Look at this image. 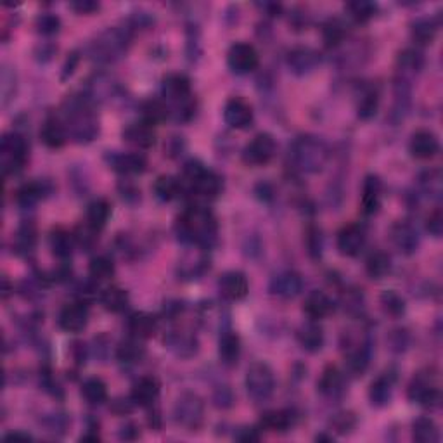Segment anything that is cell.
I'll use <instances>...</instances> for the list:
<instances>
[{"label":"cell","mask_w":443,"mask_h":443,"mask_svg":"<svg viewBox=\"0 0 443 443\" xmlns=\"http://www.w3.org/2000/svg\"><path fill=\"white\" fill-rule=\"evenodd\" d=\"M317 388H319V391L324 397L329 398L338 397L341 391H343V374H341L338 367L336 366L325 367L319 383H317Z\"/></svg>","instance_id":"1f68e13d"},{"label":"cell","mask_w":443,"mask_h":443,"mask_svg":"<svg viewBox=\"0 0 443 443\" xmlns=\"http://www.w3.org/2000/svg\"><path fill=\"white\" fill-rule=\"evenodd\" d=\"M332 428H335L338 433H348L352 428L355 426V417L352 413H341L336 414L331 421Z\"/></svg>","instance_id":"9f6ffc18"},{"label":"cell","mask_w":443,"mask_h":443,"mask_svg":"<svg viewBox=\"0 0 443 443\" xmlns=\"http://www.w3.org/2000/svg\"><path fill=\"white\" fill-rule=\"evenodd\" d=\"M37 245V229L31 222H25L14 237V249L18 254H28Z\"/></svg>","instance_id":"f35d334b"},{"label":"cell","mask_w":443,"mask_h":443,"mask_svg":"<svg viewBox=\"0 0 443 443\" xmlns=\"http://www.w3.org/2000/svg\"><path fill=\"white\" fill-rule=\"evenodd\" d=\"M47 194V187L44 182H28L23 184L16 192V201L21 206H31L40 201Z\"/></svg>","instance_id":"f6af8a7d"},{"label":"cell","mask_w":443,"mask_h":443,"mask_svg":"<svg viewBox=\"0 0 443 443\" xmlns=\"http://www.w3.org/2000/svg\"><path fill=\"white\" fill-rule=\"evenodd\" d=\"M111 167L121 175H137L146 170L147 162L139 152H121V155L111 156Z\"/></svg>","instance_id":"cb8c5ba5"},{"label":"cell","mask_w":443,"mask_h":443,"mask_svg":"<svg viewBox=\"0 0 443 443\" xmlns=\"http://www.w3.org/2000/svg\"><path fill=\"white\" fill-rule=\"evenodd\" d=\"M425 66V57L419 50L415 49H405L403 52H400L398 56V77L410 80V77L415 73H419Z\"/></svg>","instance_id":"e575fe53"},{"label":"cell","mask_w":443,"mask_h":443,"mask_svg":"<svg viewBox=\"0 0 443 443\" xmlns=\"http://www.w3.org/2000/svg\"><path fill=\"white\" fill-rule=\"evenodd\" d=\"M293 425H295L293 410H270L262 417V428L274 431V433H284Z\"/></svg>","instance_id":"d6a6232c"},{"label":"cell","mask_w":443,"mask_h":443,"mask_svg":"<svg viewBox=\"0 0 443 443\" xmlns=\"http://www.w3.org/2000/svg\"><path fill=\"white\" fill-rule=\"evenodd\" d=\"M277 152V144L270 133H258L242 151V162L249 167H264L272 162Z\"/></svg>","instance_id":"9c48e42d"},{"label":"cell","mask_w":443,"mask_h":443,"mask_svg":"<svg viewBox=\"0 0 443 443\" xmlns=\"http://www.w3.org/2000/svg\"><path fill=\"white\" fill-rule=\"evenodd\" d=\"M303 312L310 317V320H320L332 312V301L323 291H312L305 298Z\"/></svg>","instance_id":"f1b7e54d"},{"label":"cell","mask_w":443,"mask_h":443,"mask_svg":"<svg viewBox=\"0 0 443 443\" xmlns=\"http://www.w3.org/2000/svg\"><path fill=\"white\" fill-rule=\"evenodd\" d=\"M371 362V352L367 344H359V348L352 350L347 357V369L350 374L362 376Z\"/></svg>","instance_id":"7bdbcfd3"},{"label":"cell","mask_w":443,"mask_h":443,"mask_svg":"<svg viewBox=\"0 0 443 443\" xmlns=\"http://www.w3.org/2000/svg\"><path fill=\"white\" fill-rule=\"evenodd\" d=\"M0 156H2L4 174H18L25 167L28 158V144L25 137L18 132L6 133L0 144Z\"/></svg>","instance_id":"ba28073f"},{"label":"cell","mask_w":443,"mask_h":443,"mask_svg":"<svg viewBox=\"0 0 443 443\" xmlns=\"http://www.w3.org/2000/svg\"><path fill=\"white\" fill-rule=\"evenodd\" d=\"M218 289H220V295L229 301H239L242 298H246L249 291V282L248 277L245 276L239 270H230L225 272L218 281Z\"/></svg>","instance_id":"2e32d148"},{"label":"cell","mask_w":443,"mask_h":443,"mask_svg":"<svg viewBox=\"0 0 443 443\" xmlns=\"http://www.w3.org/2000/svg\"><path fill=\"white\" fill-rule=\"evenodd\" d=\"M344 35H347V30H344V25L340 19H329V21L324 23L323 38L327 47L340 45L343 42Z\"/></svg>","instance_id":"f5cc1de1"},{"label":"cell","mask_w":443,"mask_h":443,"mask_svg":"<svg viewBox=\"0 0 443 443\" xmlns=\"http://www.w3.org/2000/svg\"><path fill=\"white\" fill-rule=\"evenodd\" d=\"M301 289H303V281H301L300 274L291 272V270L279 274L270 282V293L274 296L284 298V300H291V298L298 296Z\"/></svg>","instance_id":"ac0fdd59"},{"label":"cell","mask_w":443,"mask_h":443,"mask_svg":"<svg viewBox=\"0 0 443 443\" xmlns=\"http://www.w3.org/2000/svg\"><path fill=\"white\" fill-rule=\"evenodd\" d=\"M74 242H77V239H74L73 234L61 229V227L54 229L52 234H50V249L61 260H66V258L72 257Z\"/></svg>","instance_id":"d590c367"},{"label":"cell","mask_w":443,"mask_h":443,"mask_svg":"<svg viewBox=\"0 0 443 443\" xmlns=\"http://www.w3.org/2000/svg\"><path fill=\"white\" fill-rule=\"evenodd\" d=\"M140 113H142V121H146L147 125L155 127V125L162 123V121L168 118V115H170V109H168V106L164 104L163 101L149 99L142 104V108H140Z\"/></svg>","instance_id":"b9f144b4"},{"label":"cell","mask_w":443,"mask_h":443,"mask_svg":"<svg viewBox=\"0 0 443 443\" xmlns=\"http://www.w3.org/2000/svg\"><path fill=\"white\" fill-rule=\"evenodd\" d=\"M182 192V184L179 182L175 177H170V175H162V177L156 179L155 182V194L158 196V199L168 203L177 199Z\"/></svg>","instance_id":"ee69618b"},{"label":"cell","mask_w":443,"mask_h":443,"mask_svg":"<svg viewBox=\"0 0 443 443\" xmlns=\"http://www.w3.org/2000/svg\"><path fill=\"white\" fill-rule=\"evenodd\" d=\"M14 438H23V440H30L31 437H30V434H26V433H18V431L6 434V440H14Z\"/></svg>","instance_id":"03108f58"},{"label":"cell","mask_w":443,"mask_h":443,"mask_svg":"<svg viewBox=\"0 0 443 443\" xmlns=\"http://www.w3.org/2000/svg\"><path fill=\"white\" fill-rule=\"evenodd\" d=\"M159 397V383L156 378L144 376L133 384L130 400L139 407H151Z\"/></svg>","instance_id":"44dd1931"},{"label":"cell","mask_w":443,"mask_h":443,"mask_svg":"<svg viewBox=\"0 0 443 443\" xmlns=\"http://www.w3.org/2000/svg\"><path fill=\"white\" fill-rule=\"evenodd\" d=\"M421 189L430 196V198L438 199L442 196V174L440 170H428L419 177Z\"/></svg>","instance_id":"db71d44e"},{"label":"cell","mask_w":443,"mask_h":443,"mask_svg":"<svg viewBox=\"0 0 443 443\" xmlns=\"http://www.w3.org/2000/svg\"><path fill=\"white\" fill-rule=\"evenodd\" d=\"M437 30H438V25L433 21V19L421 18L413 25L410 35H413V40L417 45H430V44H433L434 37H437Z\"/></svg>","instance_id":"ab89813d"},{"label":"cell","mask_w":443,"mask_h":443,"mask_svg":"<svg viewBox=\"0 0 443 443\" xmlns=\"http://www.w3.org/2000/svg\"><path fill=\"white\" fill-rule=\"evenodd\" d=\"M130 40V28H108L90 44V56L101 65H111L127 54Z\"/></svg>","instance_id":"277c9868"},{"label":"cell","mask_w":443,"mask_h":443,"mask_svg":"<svg viewBox=\"0 0 443 443\" xmlns=\"http://www.w3.org/2000/svg\"><path fill=\"white\" fill-rule=\"evenodd\" d=\"M413 438L417 443H438L440 442V431L437 422L431 417H419L413 425Z\"/></svg>","instance_id":"8d00e7d4"},{"label":"cell","mask_w":443,"mask_h":443,"mask_svg":"<svg viewBox=\"0 0 443 443\" xmlns=\"http://www.w3.org/2000/svg\"><path fill=\"white\" fill-rule=\"evenodd\" d=\"M376 9H378V6H376L374 2H369V0H355V2L347 4L348 14H350L357 23L369 21L372 16L376 14Z\"/></svg>","instance_id":"816d5d0a"},{"label":"cell","mask_w":443,"mask_h":443,"mask_svg":"<svg viewBox=\"0 0 443 443\" xmlns=\"http://www.w3.org/2000/svg\"><path fill=\"white\" fill-rule=\"evenodd\" d=\"M96 234H97V230H94L92 227H89L87 223H85V227H80V229L77 230L74 239H77L82 246L89 248V246H92L94 242H96V239H97Z\"/></svg>","instance_id":"680465c9"},{"label":"cell","mask_w":443,"mask_h":443,"mask_svg":"<svg viewBox=\"0 0 443 443\" xmlns=\"http://www.w3.org/2000/svg\"><path fill=\"white\" fill-rule=\"evenodd\" d=\"M62 115L68 135L73 137L74 142L87 144L99 135V121L94 115L87 96H72L66 99L62 104Z\"/></svg>","instance_id":"7a4b0ae2"},{"label":"cell","mask_w":443,"mask_h":443,"mask_svg":"<svg viewBox=\"0 0 443 443\" xmlns=\"http://www.w3.org/2000/svg\"><path fill=\"white\" fill-rule=\"evenodd\" d=\"M66 139H68V130L57 118H49L42 125L40 140L47 147L60 149L66 144Z\"/></svg>","instance_id":"83f0119b"},{"label":"cell","mask_w":443,"mask_h":443,"mask_svg":"<svg viewBox=\"0 0 443 443\" xmlns=\"http://www.w3.org/2000/svg\"><path fill=\"white\" fill-rule=\"evenodd\" d=\"M426 230L434 237H440L443 232V215L442 210H434L433 213H430V217L426 218Z\"/></svg>","instance_id":"6f0895ef"},{"label":"cell","mask_w":443,"mask_h":443,"mask_svg":"<svg viewBox=\"0 0 443 443\" xmlns=\"http://www.w3.org/2000/svg\"><path fill=\"white\" fill-rule=\"evenodd\" d=\"M164 343H167V347L170 348L175 355L182 357V359H189V357L196 355V352H198V347H199L196 336L187 335V332H182V331L170 332L168 338L164 340Z\"/></svg>","instance_id":"4316f807"},{"label":"cell","mask_w":443,"mask_h":443,"mask_svg":"<svg viewBox=\"0 0 443 443\" xmlns=\"http://www.w3.org/2000/svg\"><path fill=\"white\" fill-rule=\"evenodd\" d=\"M123 139L140 149H147V147L155 146V142H156L155 130H152L151 125H147L146 121H139V123L128 125V127L123 130Z\"/></svg>","instance_id":"484cf974"},{"label":"cell","mask_w":443,"mask_h":443,"mask_svg":"<svg viewBox=\"0 0 443 443\" xmlns=\"http://www.w3.org/2000/svg\"><path fill=\"white\" fill-rule=\"evenodd\" d=\"M223 120L230 128L245 130L253 121V108L242 97H232L223 108Z\"/></svg>","instance_id":"5bb4252c"},{"label":"cell","mask_w":443,"mask_h":443,"mask_svg":"<svg viewBox=\"0 0 443 443\" xmlns=\"http://www.w3.org/2000/svg\"><path fill=\"white\" fill-rule=\"evenodd\" d=\"M82 395L90 405H101L108 400V386L101 378H89L82 384Z\"/></svg>","instance_id":"60d3db41"},{"label":"cell","mask_w":443,"mask_h":443,"mask_svg":"<svg viewBox=\"0 0 443 443\" xmlns=\"http://www.w3.org/2000/svg\"><path fill=\"white\" fill-rule=\"evenodd\" d=\"M109 215H111V205L106 199H96L89 205L87 210V225L92 227L94 230L99 232L101 229L108 223Z\"/></svg>","instance_id":"74e56055"},{"label":"cell","mask_w":443,"mask_h":443,"mask_svg":"<svg viewBox=\"0 0 443 443\" xmlns=\"http://www.w3.org/2000/svg\"><path fill=\"white\" fill-rule=\"evenodd\" d=\"M391 242L395 245V248L403 254H413L419 246V236L417 230L414 229L410 223L407 222H397L390 230Z\"/></svg>","instance_id":"d6986e66"},{"label":"cell","mask_w":443,"mask_h":443,"mask_svg":"<svg viewBox=\"0 0 443 443\" xmlns=\"http://www.w3.org/2000/svg\"><path fill=\"white\" fill-rule=\"evenodd\" d=\"M218 355L225 366H236L241 357V338L236 332H223L218 341Z\"/></svg>","instance_id":"4dcf8cb0"},{"label":"cell","mask_w":443,"mask_h":443,"mask_svg":"<svg viewBox=\"0 0 443 443\" xmlns=\"http://www.w3.org/2000/svg\"><path fill=\"white\" fill-rule=\"evenodd\" d=\"M293 167L301 174H319L329 159V149L323 139L315 135H301L289 149Z\"/></svg>","instance_id":"3957f363"},{"label":"cell","mask_w":443,"mask_h":443,"mask_svg":"<svg viewBox=\"0 0 443 443\" xmlns=\"http://www.w3.org/2000/svg\"><path fill=\"white\" fill-rule=\"evenodd\" d=\"M246 391L254 403H264L274 395L276 376L272 367L265 362H253L246 371Z\"/></svg>","instance_id":"5b68a950"},{"label":"cell","mask_w":443,"mask_h":443,"mask_svg":"<svg viewBox=\"0 0 443 443\" xmlns=\"http://www.w3.org/2000/svg\"><path fill=\"white\" fill-rule=\"evenodd\" d=\"M163 96L177 109L187 108L191 101V80L182 73H170L163 78Z\"/></svg>","instance_id":"7c38bea8"},{"label":"cell","mask_w":443,"mask_h":443,"mask_svg":"<svg viewBox=\"0 0 443 443\" xmlns=\"http://www.w3.org/2000/svg\"><path fill=\"white\" fill-rule=\"evenodd\" d=\"M336 245H338L340 253L344 254V257H357L366 246V232H364L360 225L350 223V225L343 227L340 230Z\"/></svg>","instance_id":"e0dca14e"},{"label":"cell","mask_w":443,"mask_h":443,"mask_svg":"<svg viewBox=\"0 0 443 443\" xmlns=\"http://www.w3.org/2000/svg\"><path fill=\"white\" fill-rule=\"evenodd\" d=\"M175 422L186 431H198L205 422V402L198 393L186 391L174 405Z\"/></svg>","instance_id":"8992f818"},{"label":"cell","mask_w":443,"mask_h":443,"mask_svg":"<svg viewBox=\"0 0 443 443\" xmlns=\"http://www.w3.org/2000/svg\"><path fill=\"white\" fill-rule=\"evenodd\" d=\"M379 301H381V308L383 312L386 313V315L393 317V319H398V317H402L403 313H405V300H403L402 295H398L395 289H388V291H384L381 298H379Z\"/></svg>","instance_id":"c3c4849f"},{"label":"cell","mask_w":443,"mask_h":443,"mask_svg":"<svg viewBox=\"0 0 443 443\" xmlns=\"http://www.w3.org/2000/svg\"><path fill=\"white\" fill-rule=\"evenodd\" d=\"M410 155L415 159H431L437 156L438 149H440V142H438L437 135L430 130H417L413 135L409 144Z\"/></svg>","instance_id":"ffe728a7"},{"label":"cell","mask_w":443,"mask_h":443,"mask_svg":"<svg viewBox=\"0 0 443 443\" xmlns=\"http://www.w3.org/2000/svg\"><path fill=\"white\" fill-rule=\"evenodd\" d=\"M89 272L94 281H108L115 274V264L108 257H96L90 262Z\"/></svg>","instance_id":"f907efd6"},{"label":"cell","mask_w":443,"mask_h":443,"mask_svg":"<svg viewBox=\"0 0 443 443\" xmlns=\"http://www.w3.org/2000/svg\"><path fill=\"white\" fill-rule=\"evenodd\" d=\"M69 9H73L77 14H94L99 11V2L94 0H77V2L69 4Z\"/></svg>","instance_id":"91938a15"},{"label":"cell","mask_w":443,"mask_h":443,"mask_svg":"<svg viewBox=\"0 0 443 443\" xmlns=\"http://www.w3.org/2000/svg\"><path fill=\"white\" fill-rule=\"evenodd\" d=\"M379 108V94L374 89H367L357 106V115L360 120H371Z\"/></svg>","instance_id":"681fc988"},{"label":"cell","mask_w":443,"mask_h":443,"mask_svg":"<svg viewBox=\"0 0 443 443\" xmlns=\"http://www.w3.org/2000/svg\"><path fill=\"white\" fill-rule=\"evenodd\" d=\"M381 196H383V184L379 177L376 175H369L364 182L362 189V211L366 215H374L381 206Z\"/></svg>","instance_id":"d4e9b609"},{"label":"cell","mask_w":443,"mask_h":443,"mask_svg":"<svg viewBox=\"0 0 443 443\" xmlns=\"http://www.w3.org/2000/svg\"><path fill=\"white\" fill-rule=\"evenodd\" d=\"M286 62H288L291 73H295L296 77H307L319 68L320 54L312 47H295L293 50H289Z\"/></svg>","instance_id":"4fadbf2b"},{"label":"cell","mask_w":443,"mask_h":443,"mask_svg":"<svg viewBox=\"0 0 443 443\" xmlns=\"http://www.w3.org/2000/svg\"><path fill=\"white\" fill-rule=\"evenodd\" d=\"M324 331L315 320H310L308 324L301 325L298 331V341H300L301 348H305L310 354H315L324 347Z\"/></svg>","instance_id":"f546056e"},{"label":"cell","mask_w":443,"mask_h":443,"mask_svg":"<svg viewBox=\"0 0 443 443\" xmlns=\"http://www.w3.org/2000/svg\"><path fill=\"white\" fill-rule=\"evenodd\" d=\"M60 327L66 332H77L84 331L89 324V308L84 301H78V303H69L62 308L60 313Z\"/></svg>","instance_id":"9a60e30c"},{"label":"cell","mask_w":443,"mask_h":443,"mask_svg":"<svg viewBox=\"0 0 443 443\" xmlns=\"http://www.w3.org/2000/svg\"><path fill=\"white\" fill-rule=\"evenodd\" d=\"M409 398L413 402H417L419 405L426 407V409H434L440 405V390L438 384L433 381L430 374H417L409 384Z\"/></svg>","instance_id":"30bf717a"},{"label":"cell","mask_w":443,"mask_h":443,"mask_svg":"<svg viewBox=\"0 0 443 443\" xmlns=\"http://www.w3.org/2000/svg\"><path fill=\"white\" fill-rule=\"evenodd\" d=\"M227 65L236 74H248L260 65V56L252 44L237 42L227 52Z\"/></svg>","instance_id":"8fae6325"},{"label":"cell","mask_w":443,"mask_h":443,"mask_svg":"<svg viewBox=\"0 0 443 443\" xmlns=\"http://www.w3.org/2000/svg\"><path fill=\"white\" fill-rule=\"evenodd\" d=\"M101 305L106 308L108 312L113 313H120L123 312L125 308L130 303V296L125 289L118 288V286H111V288H106L103 293H101Z\"/></svg>","instance_id":"836d02e7"},{"label":"cell","mask_w":443,"mask_h":443,"mask_svg":"<svg viewBox=\"0 0 443 443\" xmlns=\"http://www.w3.org/2000/svg\"><path fill=\"white\" fill-rule=\"evenodd\" d=\"M144 355H146V348L139 343V340L133 338V336L130 340L123 341L118 347V350H116V357H118L120 362L127 364V366L140 362Z\"/></svg>","instance_id":"bcb514c9"},{"label":"cell","mask_w":443,"mask_h":443,"mask_svg":"<svg viewBox=\"0 0 443 443\" xmlns=\"http://www.w3.org/2000/svg\"><path fill=\"white\" fill-rule=\"evenodd\" d=\"M127 329L128 332L137 340H147L152 338L156 335V329H158V320L156 317H152L151 313L146 312H135L128 317L127 320Z\"/></svg>","instance_id":"7402d4cb"},{"label":"cell","mask_w":443,"mask_h":443,"mask_svg":"<svg viewBox=\"0 0 443 443\" xmlns=\"http://www.w3.org/2000/svg\"><path fill=\"white\" fill-rule=\"evenodd\" d=\"M184 175L189 180L192 191L203 198H217L222 191V179L215 174L213 170L206 168L199 162L186 163L184 167Z\"/></svg>","instance_id":"52a82bcc"},{"label":"cell","mask_w":443,"mask_h":443,"mask_svg":"<svg viewBox=\"0 0 443 443\" xmlns=\"http://www.w3.org/2000/svg\"><path fill=\"white\" fill-rule=\"evenodd\" d=\"M35 28L40 35H45V37H52V35L60 33L61 30V19L57 18L56 14H40L35 21Z\"/></svg>","instance_id":"11a10c76"},{"label":"cell","mask_w":443,"mask_h":443,"mask_svg":"<svg viewBox=\"0 0 443 443\" xmlns=\"http://www.w3.org/2000/svg\"><path fill=\"white\" fill-rule=\"evenodd\" d=\"M236 440L239 442H258L260 440V434L254 428H242L237 431L236 434Z\"/></svg>","instance_id":"6125c7cd"},{"label":"cell","mask_w":443,"mask_h":443,"mask_svg":"<svg viewBox=\"0 0 443 443\" xmlns=\"http://www.w3.org/2000/svg\"><path fill=\"white\" fill-rule=\"evenodd\" d=\"M80 440H82V442H89V440L97 442V440H99V437H97V434H84V437H82Z\"/></svg>","instance_id":"003e7915"},{"label":"cell","mask_w":443,"mask_h":443,"mask_svg":"<svg viewBox=\"0 0 443 443\" xmlns=\"http://www.w3.org/2000/svg\"><path fill=\"white\" fill-rule=\"evenodd\" d=\"M366 270L371 279H383L390 274L391 260L384 252H374L369 254L366 262Z\"/></svg>","instance_id":"7dc6e473"},{"label":"cell","mask_w":443,"mask_h":443,"mask_svg":"<svg viewBox=\"0 0 443 443\" xmlns=\"http://www.w3.org/2000/svg\"><path fill=\"white\" fill-rule=\"evenodd\" d=\"M393 336H395V338H397V341H391V344H393V350H397V352L405 350L407 332L405 331H395Z\"/></svg>","instance_id":"be15d7a7"},{"label":"cell","mask_w":443,"mask_h":443,"mask_svg":"<svg viewBox=\"0 0 443 443\" xmlns=\"http://www.w3.org/2000/svg\"><path fill=\"white\" fill-rule=\"evenodd\" d=\"M213 400H215V405L220 407V409H227V407L232 405L234 397H232V393H230L229 388H220V390L215 393Z\"/></svg>","instance_id":"94428289"},{"label":"cell","mask_w":443,"mask_h":443,"mask_svg":"<svg viewBox=\"0 0 443 443\" xmlns=\"http://www.w3.org/2000/svg\"><path fill=\"white\" fill-rule=\"evenodd\" d=\"M397 381V376L393 372H384L376 381H372L369 388V400L374 407H384L391 400L393 386Z\"/></svg>","instance_id":"603a6c76"},{"label":"cell","mask_w":443,"mask_h":443,"mask_svg":"<svg viewBox=\"0 0 443 443\" xmlns=\"http://www.w3.org/2000/svg\"><path fill=\"white\" fill-rule=\"evenodd\" d=\"M177 230L182 241L208 249L217 241V218L208 208L191 206L180 215Z\"/></svg>","instance_id":"6da1fadb"},{"label":"cell","mask_w":443,"mask_h":443,"mask_svg":"<svg viewBox=\"0 0 443 443\" xmlns=\"http://www.w3.org/2000/svg\"><path fill=\"white\" fill-rule=\"evenodd\" d=\"M77 65H78V54L73 52L72 56L68 57V61H66L65 72H62V78H68L69 74H73L74 68H77Z\"/></svg>","instance_id":"e7e4bbea"}]
</instances>
